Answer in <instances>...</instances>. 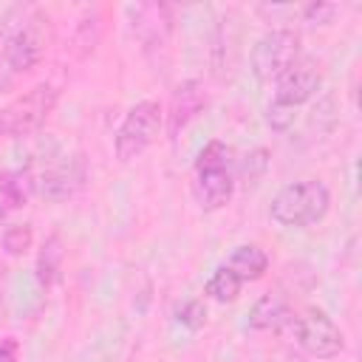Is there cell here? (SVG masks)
Instances as JSON below:
<instances>
[{
	"label": "cell",
	"mask_w": 362,
	"mask_h": 362,
	"mask_svg": "<svg viewBox=\"0 0 362 362\" xmlns=\"http://www.w3.org/2000/svg\"><path fill=\"white\" fill-rule=\"evenodd\" d=\"M328 206H331L328 187L317 178H303V181H291L277 189V195L272 198L269 215L274 223L286 229H303V226L320 223Z\"/></svg>",
	"instance_id": "6da1fadb"
},
{
	"label": "cell",
	"mask_w": 362,
	"mask_h": 362,
	"mask_svg": "<svg viewBox=\"0 0 362 362\" xmlns=\"http://www.w3.org/2000/svg\"><path fill=\"white\" fill-rule=\"evenodd\" d=\"M57 99H59V90L51 82H40V85L28 88L23 96H17L6 107H0V136L23 139V136L37 133L45 124V119L54 113Z\"/></svg>",
	"instance_id": "7a4b0ae2"
},
{
	"label": "cell",
	"mask_w": 362,
	"mask_h": 362,
	"mask_svg": "<svg viewBox=\"0 0 362 362\" xmlns=\"http://www.w3.org/2000/svg\"><path fill=\"white\" fill-rule=\"evenodd\" d=\"M164 127V107L153 99H144L139 105H133L124 116V122L119 124L116 130V139H113V150H116V158L122 164L139 158L161 133Z\"/></svg>",
	"instance_id": "3957f363"
},
{
	"label": "cell",
	"mask_w": 362,
	"mask_h": 362,
	"mask_svg": "<svg viewBox=\"0 0 362 362\" xmlns=\"http://www.w3.org/2000/svg\"><path fill=\"white\" fill-rule=\"evenodd\" d=\"M48 23L51 17L42 14V11H34L3 45L0 51V62L8 68V74H25L31 71L42 57H45V48H48Z\"/></svg>",
	"instance_id": "277c9868"
},
{
	"label": "cell",
	"mask_w": 362,
	"mask_h": 362,
	"mask_svg": "<svg viewBox=\"0 0 362 362\" xmlns=\"http://www.w3.org/2000/svg\"><path fill=\"white\" fill-rule=\"evenodd\" d=\"M300 57V34L291 28H272L266 31L252 48V74L260 82H272L286 74Z\"/></svg>",
	"instance_id": "5b68a950"
},
{
	"label": "cell",
	"mask_w": 362,
	"mask_h": 362,
	"mask_svg": "<svg viewBox=\"0 0 362 362\" xmlns=\"http://www.w3.org/2000/svg\"><path fill=\"white\" fill-rule=\"evenodd\" d=\"M294 339L305 354L317 359H334L345 348V334L322 308H305V314L297 317Z\"/></svg>",
	"instance_id": "8992f818"
},
{
	"label": "cell",
	"mask_w": 362,
	"mask_h": 362,
	"mask_svg": "<svg viewBox=\"0 0 362 362\" xmlns=\"http://www.w3.org/2000/svg\"><path fill=\"white\" fill-rule=\"evenodd\" d=\"M82 184H85V164L79 156H74L51 164L40 178H34V192L45 201H65L76 195Z\"/></svg>",
	"instance_id": "52a82bcc"
},
{
	"label": "cell",
	"mask_w": 362,
	"mask_h": 362,
	"mask_svg": "<svg viewBox=\"0 0 362 362\" xmlns=\"http://www.w3.org/2000/svg\"><path fill=\"white\" fill-rule=\"evenodd\" d=\"M322 88V74L303 62V65H291L286 74H280L274 79V99L277 105H286V107H297L303 102H308L311 96H317V90Z\"/></svg>",
	"instance_id": "ba28073f"
},
{
	"label": "cell",
	"mask_w": 362,
	"mask_h": 362,
	"mask_svg": "<svg viewBox=\"0 0 362 362\" xmlns=\"http://www.w3.org/2000/svg\"><path fill=\"white\" fill-rule=\"evenodd\" d=\"M192 195L198 201L201 209L215 212L221 206H226L235 195V178L229 173V167L221 170H195V181H192Z\"/></svg>",
	"instance_id": "9c48e42d"
},
{
	"label": "cell",
	"mask_w": 362,
	"mask_h": 362,
	"mask_svg": "<svg viewBox=\"0 0 362 362\" xmlns=\"http://www.w3.org/2000/svg\"><path fill=\"white\" fill-rule=\"evenodd\" d=\"M204 105H206L204 85H201L198 79L181 82V85L173 90V96H170V110L164 113V119H167V133L175 136L178 130H184V127L201 113Z\"/></svg>",
	"instance_id": "30bf717a"
},
{
	"label": "cell",
	"mask_w": 362,
	"mask_h": 362,
	"mask_svg": "<svg viewBox=\"0 0 362 362\" xmlns=\"http://www.w3.org/2000/svg\"><path fill=\"white\" fill-rule=\"evenodd\" d=\"M249 328L255 331H277V334H291L297 328V314L274 294H263L252 311H249Z\"/></svg>",
	"instance_id": "8fae6325"
},
{
	"label": "cell",
	"mask_w": 362,
	"mask_h": 362,
	"mask_svg": "<svg viewBox=\"0 0 362 362\" xmlns=\"http://www.w3.org/2000/svg\"><path fill=\"white\" fill-rule=\"evenodd\" d=\"M130 14H133V31L147 45H156L170 34L173 17L164 3H141V6H133Z\"/></svg>",
	"instance_id": "7c38bea8"
},
{
	"label": "cell",
	"mask_w": 362,
	"mask_h": 362,
	"mask_svg": "<svg viewBox=\"0 0 362 362\" xmlns=\"http://www.w3.org/2000/svg\"><path fill=\"white\" fill-rule=\"evenodd\" d=\"M226 269H232L243 283L260 280L266 274V269H269V255L257 243H240V246L232 249Z\"/></svg>",
	"instance_id": "4fadbf2b"
},
{
	"label": "cell",
	"mask_w": 362,
	"mask_h": 362,
	"mask_svg": "<svg viewBox=\"0 0 362 362\" xmlns=\"http://www.w3.org/2000/svg\"><path fill=\"white\" fill-rule=\"evenodd\" d=\"M62 260H65V249H62V238L59 235H48L40 246L37 255V280L42 288H51L59 283L62 277Z\"/></svg>",
	"instance_id": "5bb4252c"
},
{
	"label": "cell",
	"mask_w": 362,
	"mask_h": 362,
	"mask_svg": "<svg viewBox=\"0 0 362 362\" xmlns=\"http://www.w3.org/2000/svg\"><path fill=\"white\" fill-rule=\"evenodd\" d=\"M31 195H34V178H31L25 170L3 173V178H0V201H3L8 209L25 206V201H28Z\"/></svg>",
	"instance_id": "9a60e30c"
},
{
	"label": "cell",
	"mask_w": 362,
	"mask_h": 362,
	"mask_svg": "<svg viewBox=\"0 0 362 362\" xmlns=\"http://www.w3.org/2000/svg\"><path fill=\"white\" fill-rule=\"evenodd\" d=\"M240 288H243V280H240L232 269L221 266V269H215L212 277L206 280L204 294H209V297L218 300V303H235L238 294H240Z\"/></svg>",
	"instance_id": "2e32d148"
},
{
	"label": "cell",
	"mask_w": 362,
	"mask_h": 362,
	"mask_svg": "<svg viewBox=\"0 0 362 362\" xmlns=\"http://www.w3.org/2000/svg\"><path fill=\"white\" fill-rule=\"evenodd\" d=\"M34 243V229L31 223H8L3 232V249L8 257H23Z\"/></svg>",
	"instance_id": "e0dca14e"
},
{
	"label": "cell",
	"mask_w": 362,
	"mask_h": 362,
	"mask_svg": "<svg viewBox=\"0 0 362 362\" xmlns=\"http://www.w3.org/2000/svg\"><path fill=\"white\" fill-rule=\"evenodd\" d=\"M229 156H232V150H229L221 139H212V141H206L204 150L198 153L195 170H221V167H229Z\"/></svg>",
	"instance_id": "ac0fdd59"
},
{
	"label": "cell",
	"mask_w": 362,
	"mask_h": 362,
	"mask_svg": "<svg viewBox=\"0 0 362 362\" xmlns=\"http://www.w3.org/2000/svg\"><path fill=\"white\" fill-rule=\"evenodd\" d=\"M175 322L187 331H201L204 322H206V305L201 300H184L178 308H175Z\"/></svg>",
	"instance_id": "d6986e66"
},
{
	"label": "cell",
	"mask_w": 362,
	"mask_h": 362,
	"mask_svg": "<svg viewBox=\"0 0 362 362\" xmlns=\"http://www.w3.org/2000/svg\"><path fill=\"white\" fill-rule=\"evenodd\" d=\"M266 167H269V150L257 147V150H252V153L246 156V161H243L240 173H243V178L255 181V178H260V175L266 173Z\"/></svg>",
	"instance_id": "ffe728a7"
},
{
	"label": "cell",
	"mask_w": 362,
	"mask_h": 362,
	"mask_svg": "<svg viewBox=\"0 0 362 362\" xmlns=\"http://www.w3.org/2000/svg\"><path fill=\"white\" fill-rule=\"evenodd\" d=\"M334 14H337V6L334 3H308L303 8L305 23H311V25H328L334 20Z\"/></svg>",
	"instance_id": "44dd1931"
},
{
	"label": "cell",
	"mask_w": 362,
	"mask_h": 362,
	"mask_svg": "<svg viewBox=\"0 0 362 362\" xmlns=\"http://www.w3.org/2000/svg\"><path fill=\"white\" fill-rule=\"evenodd\" d=\"M266 119H269V124H272L274 130H288V127H291V122H294V107H286V105L272 102V105H269Z\"/></svg>",
	"instance_id": "7402d4cb"
},
{
	"label": "cell",
	"mask_w": 362,
	"mask_h": 362,
	"mask_svg": "<svg viewBox=\"0 0 362 362\" xmlns=\"http://www.w3.org/2000/svg\"><path fill=\"white\" fill-rule=\"evenodd\" d=\"M17 339L14 337H0V362H17Z\"/></svg>",
	"instance_id": "603a6c76"
}]
</instances>
